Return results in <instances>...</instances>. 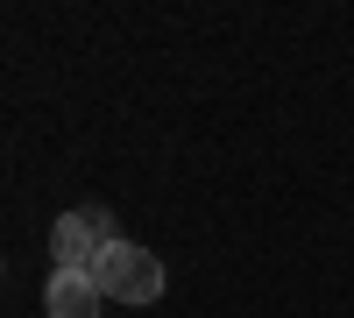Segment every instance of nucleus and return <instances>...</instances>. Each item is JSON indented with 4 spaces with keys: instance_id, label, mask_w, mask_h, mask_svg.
<instances>
[{
    "instance_id": "nucleus-3",
    "label": "nucleus",
    "mask_w": 354,
    "mask_h": 318,
    "mask_svg": "<svg viewBox=\"0 0 354 318\" xmlns=\"http://www.w3.org/2000/svg\"><path fill=\"white\" fill-rule=\"evenodd\" d=\"M106 290H100V276L93 269H50L43 283V318H100Z\"/></svg>"
},
{
    "instance_id": "nucleus-1",
    "label": "nucleus",
    "mask_w": 354,
    "mask_h": 318,
    "mask_svg": "<svg viewBox=\"0 0 354 318\" xmlns=\"http://www.w3.org/2000/svg\"><path fill=\"white\" fill-rule=\"evenodd\" d=\"M93 276H100L106 304H156L163 297V262H156V248H142V241H106Z\"/></svg>"
},
{
    "instance_id": "nucleus-2",
    "label": "nucleus",
    "mask_w": 354,
    "mask_h": 318,
    "mask_svg": "<svg viewBox=\"0 0 354 318\" xmlns=\"http://www.w3.org/2000/svg\"><path fill=\"white\" fill-rule=\"evenodd\" d=\"M106 219L100 212H64L50 226V269H93L100 255H106Z\"/></svg>"
}]
</instances>
